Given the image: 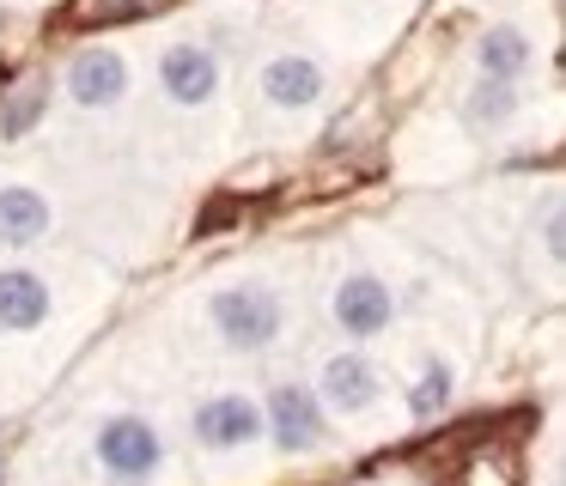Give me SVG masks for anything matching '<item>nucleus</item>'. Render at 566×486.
Returning <instances> with one entry per match:
<instances>
[{"label": "nucleus", "mask_w": 566, "mask_h": 486, "mask_svg": "<svg viewBox=\"0 0 566 486\" xmlns=\"http://www.w3.org/2000/svg\"><path fill=\"white\" fill-rule=\"evenodd\" d=\"M208 316H213V328H220V340H226V347H238V352L274 347V340H281V323H286L281 298H274V292H262V286L213 292Z\"/></svg>", "instance_id": "1"}, {"label": "nucleus", "mask_w": 566, "mask_h": 486, "mask_svg": "<svg viewBox=\"0 0 566 486\" xmlns=\"http://www.w3.org/2000/svg\"><path fill=\"white\" fill-rule=\"evenodd\" d=\"M98 462H104V474H111V480H123V486L153 480V474H159V462H165L159 425L140 420V413H116V420H104L98 425Z\"/></svg>", "instance_id": "2"}, {"label": "nucleus", "mask_w": 566, "mask_h": 486, "mask_svg": "<svg viewBox=\"0 0 566 486\" xmlns=\"http://www.w3.org/2000/svg\"><path fill=\"white\" fill-rule=\"evenodd\" d=\"M262 432L293 456V450H317L323 444V401L305 383H274L262 401Z\"/></svg>", "instance_id": "3"}, {"label": "nucleus", "mask_w": 566, "mask_h": 486, "mask_svg": "<svg viewBox=\"0 0 566 486\" xmlns=\"http://www.w3.org/2000/svg\"><path fill=\"white\" fill-rule=\"evenodd\" d=\"M329 310H335V328L354 335V340H371V335H384V328L396 323V298H390V286H384L378 274H347L342 286H335Z\"/></svg>", "instance_id": "4"}, {"label": "nucleus", "mask_w": 566, "mask_h": 486, "mask_svg": "<svg viewBox=\"0 0 566 486\" xmlns=\"http://www.w3.org/2000/svg\"><path fill=\"white\" fill-rule=\"evenodd\" d=\"M159 85H165V97L184 104V109L213 104V92H220V55L201 49V43H171L159 55Z\"/></svg>", "instance_id": "5"}, {"label": "nucleus", "mask_w": 566, "mask_h": 486, "mask_svg": "<svg viewBox=\"0 0 566 486\" xmlns=\"http://www.w3.org/2000/svg\"><path fill=\"white\" fill-rule=\"evenodd\" d=\"M67 97L80 109H111L128 97V61L116 49H80L67 61Z\"/></svg>", "instance_id": "6"}, {"label": "nucleus", "mask_w": 566, "mask_h": 486, "mask_svg": "<svg viewBox=\"0 0 566 486\" xmlns=\"http://www.w3.org/2000/svg\"><path fill=\"white\" fill-rule=\"evenodd\" d=\"M189 425H196V437L208 450H244V444H256V437H262V401H250V395H208Z\"/></svg>", "instance_id": "7"}, {"label": "nucleus", "mask_w": 566, "mask_h": 486, "mask_svg": "<svg viewBox=\"0 0 566 486\" xmlns=\"http://www.w3.org/2000/svg\"><path fill=\"white\" fill-rule=\"evenodd\" d=\"M323 85H329V73H323L317 55H269L262 61V97L274 109H311L323 97Z\"/></svg>", "instance_id": "8"}, {"label": "nucleus", "mask_w": 566, "mask_h": 486, "mask_svg": "<svg viewBox=\"0 0 566 486\" xmlns=\"http://www.w3.org/2000/svg\"><path fill=\"white\" fill-rule=\"evenodd\" d=\"M317 401L335 408V413H347V420L371 413V401H378V371H371V359H359V352H335V359L323 364Z\"/></svg>", "instance_id": "9"}, {"label": "nucleus", "mask_w": 566, "mask_h": 486, "mask_svg": "<svg viewBox=\"0 0 566 486\" xmlns=\"http://www.w3.org/2000/svg\"><path fill=\"white\" fill-rule=\"evenodd\" d=\"M50 323V279L31 267H0V328L7 335H31Z\"/></svg>", "instance_id": "10"}, {"label": "nucleus", "mask_w": 566, "mask_h": 486, "mask_svg": "<svg viewBox=\"0 0 566 486\" xmlns=\"http://www.w3.org/2000/svg\"><path fill=\"white\" fill-rule=\"evenodd\" d=\"M50 225H55L50 194H38L31 182H7L0 189V243L7 250H31L38 237H50Z\"/></svg>", "instance_id": "11"}, {"label": "nucleus", "mask_w": 566, "mask_h": 486, "mask_svg": "<svg viewBox=\"0 0 566 486\" xmlns=\"http://www.w3.org/2000/svg\"><path fill=\"white\" fill-rule=\"evenodd\" d=\"M475 67H481V80H512L517 85L536 67V43H530L524 24H488L481 43H475Z\"/></svg>", "instance_id": "12"}, {"label": "nucleus", "mask_w": 566, "mask_h": 486, "mask_svg": "<svg viewBox=\"0 0 566 486\" xmlns=\"http://www.w3.org/2000/svg\"><path fill=\"white\" fill-rule=\"evenodd\" d=\"M517 116V85L512 80H475L469 92V122L475 128H505Z\"/></svg>", "instance_id": "13"}, {"label": "nucleus", "mask_w": 566, "mask_h": 486, "mask_svg": "<svg viewBox=\"0 0 566 486\" xmlns=\"http://www.w3.org/2000/svg\"><path fill=\"white\" fill-rule=\"evenodd\" d=\"M451 383H457V377H451V364H427V371H420V383L408 389V413H415L420 425H427V420H439V413L451 408Z\"/></svg>", "instance_id": "14"}, {"label": "nucleus", "mask_w": 566, "mask_h": 486, "mask_svg": "<svg viewBox=\"0 0 566 486\" xmlns=\"http://www.w3.org/2000/svg\"><path fill=\"white\" fill-rule=\"evenodd\" d=\"M43 104H50V85H25V92L13 97V104L0 109V134H7V140H19V134H31L38 128V116H43Z\"/></svg>", "instance_id": "15"}, {"label": "nucleus", "mask_w": 566, "mask_h": 486, "mask_svg": "<svg viewBox=\"0 0 566 486\" xmlns=\"http://www.w3.org/2000/svg\"><path fill=\"white\" fill-rule=\"evenodd\" d=\"M542 243H548V255L560 262V243H566V225H560V207L548 213V225H542Z\"/></svg>", "instance_id": "16"}, {"label": "nucleus", "mask_w": 566, "mask_h": 486, "mask_svg": "<svg viewBox=\"0 0 566 486\" xmlns=\"http://www.w3.org/2000/svg\"><path fill=\"white\" fill-rule=\"evenodd\" d=\"M0 486H7V456H0Z\"/></svg>", "instance_id": "17"}]
</instances>
